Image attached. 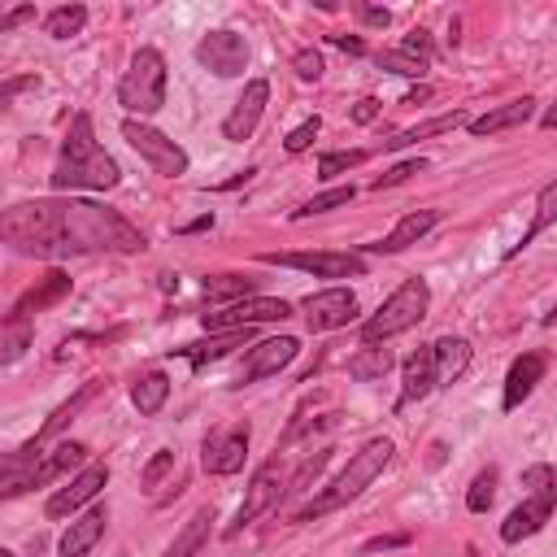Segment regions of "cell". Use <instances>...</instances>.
Instances as JSON below:
<instances>
[{
	"label": "cell",
	"instance_id": "obj_1",
	"mask_svg": "<svg viewBox=\"0 0 557 557\" xmlns=\"http://www.w3.org/2000/svg\"><path fill=\"white\" fill-rule=\"evenodd\" d=\"M4 239L30 257H78V252H139L144 235L96 200H26L4 209Z\"/></svg>",
	"mask_w": 557,
	"mask_h": 557
},
{
	"label": "cell",
	"instance_id": "obj_2",
	"mask_svg": "<svg viewBox=\"0 0 557 557\" xmlns=\"http://www.w3.org/2000/svg\"><path fill=\"white\" fill-rule=\"evenodd\" d=\"M117 161L96 144V131H91V113H74L70 122V135L61 144V157L52 165V187L57 191H74V187H87V191H109L117 187Z\"/></svg>",
	"mask_w": 557,
	"mask_h": 557
},
{
	"label": "cell",
	"instance_id": "obj_3",
	"mask_svg": "<svg viewBox=\"0 0 557 557\" xmlns=\"http://www.w3.org/2000/svg\"><path fill=\"white\" fill-rule=\"evenodd\" d=\"M392 461V440L387 435H379V440H370V444H361V453H352L348 457V466H344V474L318 496V500H309L300 513H296V522H309V518H322V513H331V509H339V505H348L352 496H361V487L366 483H374L379 474H383V466Z\"/></svg>",
	"mask_w": 557,
	"mask_h": 557
},
{
	"label": "cell",
	"instance_id": "obj_4",
	"mask_svg": "<svg viewBox=\"0 0 557 557\" xmlns=\"http://www.w3.org/2000/svg\"><path fill=\"white\" fill-rule=\"evenodd\" d=\"M522 487H527V500L500 522V540L505 544H518V540H527V535H535L548 518H553V509H557V466H527L522 470Z\"/></svg>",
	"mask_w": 557,
	"mask_h": 557
},
{
	"label": "cell",
	"instance_id": "obj_5",
	"mask_svg": "<svg viewBox=\"0 0 557 557\" xmlns=\"http://www.w3.org/2000/svg\"><path fill=\"white\" fill-rule=\"evenodd\" d=\"M426 305H431V287L422 278H405L361 326V344H387L392 335L418 326L426 318Z\"/></svg>",
	"mask_w": 557,
	"mask_h": 557
},
{
	"label": "cell",
	"instance_id": "obj_6",
	"mask_svg": "<svg viewBox=\"0 0 557 557\" xmlns=\"http://www.w3.org/2000/svg\"><path fill=\"white\" fill-rule=\"evenodd\" d=\"M117 104L126 113H139V117H148L165 104V57L157 48H139L131 57V65L117 83Z\"/></svg>",
	"mask_w": 557,
	"mask_h": 557
},
{
	"label": "cell",
	"instance_id": "obj_7",
	"mask_svg": "<svg viewBox=\"0 0 557 557\" xmlns=\"http://www.w3.org/2000/svg\"><path fill=\"white\" fill-rule=\"evenodd\" d=\"M122 139L152 165V174H161V178H178V174H187V152H183L170 135L152 131L148 122L126 117V122H122Z\"/></svg>",
	"mask_w": 557,
	"mask_h": 557
},
{
	"label": "cell",
	"instance_id": "obj_8",
	"mask_svg": "<svg viewBox=\"0 0 557 557\" xmlns=\"http://www.w3.org/2000/svg\"><path fill=\"white\" fill-rule=\"evenodd\" d=\"M87 461V444H78V440H65V444H57L52 453H39L35 461H26V474H17V470H9L4 479V496H17V492H26V487H44V483H52V479H61L65 470H74V466H83Z\"/></svg>",
	"mask_w": 557,
	"mask_h": 557
},
{
	"label": "cell",
	"instance_id": "obj_9",
	"mask_svg": "<svg viewBox=\"0 0 557 557\" xmlns=\"http://www.w3.org/2000/svg\"><path fill=\"white\" fill-rule=\"evenodd\" d=\"M283 318H292V305H287V300H274V296H252V300L226 305V309H218V313H200V326H205V331H244V326L283 322Z\"/></svg>",
	"mask_w": 557,
	"mask_h": 557
},
{
	"label": "cell",
	"instance_id": "obj_10",
	"mask_svg": "<svg viewBox=\"0 0 557 557\" xmlns=\"http://www.w3.org/2000/svg\"><path fill=\"white\" fill-rule=\"evenodd\" d=\"M283 466H278V453L270 457V461H261L257 470H252V479H248V496H244V505H239V513H235V522H231V535L235 531H244L248 522H257L261 513H270L278 500H283Z\"/></svg>",
	"mask_w": 557,
	"mask_h": 557
},
{
	"label": "cell",
	"instance_id": "obj_11",
	"mask_svg": "<svg viewBox=\"0 0 557 557\" xmlns=\"http://www.w3.org/2000/svg\"><path fill=\"white\" fill-rule=\"evenodd\" d=\"M248 435H252V426H248V422H235V426L209 431V435H205V444H200V466H205V474H235V470H244Z\"/></svg>",
	"mask_w": 557,
	"mask_h": 557
},
{
	"label": "cell",
	"instance_id": "obj_12",
	"mask_svg": "<svg viewBox=\"0 0 557 557\" xmlns=\"http://www.w3.org/2000/svg\"><path fill=\"white\" fill-rule=\"evenodd\" d=\"M265 265H292L318 278H357L366 274V261L357 252H261Z\"/></svg>",
	"mask_w": 557,
	"mask_h": 557
},
{
	"label": "cell",
	"instance_id": "obj_13",
	"mask_svg": "<svg viewBox=\"0 0 557 557\" xmlns=\"http://www.w3.org/2000/svg\"><path fill=\"white\" fill-rule=\"evenodd\" d=\"M196 61L205 70H213L218 78H235L244 74L248 65V39L235 35V30H209L200 44H196Z\"/></svg>",
	"mask_w": 557,
	"mask_h": 557
},
{
	"label": "cell",
	"instance_id": "obj_14",
	"mask_svg": "<svg viewBox=\"0 0 557 557\" xmlns=\"http://www.w3.org/2000/svg\"><path fill=\"white\" fill-rule=\"evenodd\" d=\"M300 309H305L309 331H339L357 318V296L348 287H322V292H309Z\"/></svg>",
	"mask_w": 557,
	"mask_h": 557
},
{
	"label": "cell",
	"instance_id": "obj_15",
	"mask_svg": "<svg viewBox=\"0 0 557 557\" xmlns=\"http://www.w3.org/2000/svg\"><path fill=\"white\" fill-rule=\"evenodd\" d=\"M296 352H300V344H296L292 335H274V339L252 344V348H248V361H244V370H239V387H244V383H257V379L278 374L283 366H292V357H296Z\"/></svg>",
	"mask_w": 557,
	"mask_h": 557
},
{
	"label": "cell",
	"instance_id": "obj_16",
	"mask_svg": "<svg viewBox=\"0 0 557 557\" xmlns=\"http://www.w3.org/2000/svg\"><path fill=\"white\" fill-rule=\"evenodd\" d=\"M104 483H109V470H104L100 461H96V466H83V470H78V474H74L65 487H57V492L48 496L44 513H48V518H65V513H74L78 505H87V500H91V496H96Z\"/></svg>",
	"mask_w": 557,
	"mask_h": 557
},
{
	"label": "cell",
	"instance_id": "obj_17",
	"mask_svg": "<svg viewBox=\"0 0 557 557\" xmlns=\"http://www.w3.org/2000/svg\"><path fill=\"white\" fill-rule=\"evenodd\" d=\"M265 100H270V83H265V78H252V83L244 87V96L235 100V109L226 113L222 135H226V139H248V135L257 131L261 113H265Z\"/></svg>",
	"mask_w": 557,
	"mask_h": 557
},
{
	"label": "cell",
	"instance_id": "obj_18",
	"mask_svg": "<svg viewBox=\"0 0 557 557\" xmlns=\"http://www.w3.org/2000/svg\"><path fill=\"white\" fill-rule=\"evenodd\" d=\"M104 522H109V509L104 505H91L83 518H74L70 527H65V535H61V557H87L96 544H100V535H104Z\"/></svg>",
	"mask_w": 557,
	"mask_h": 557
},
{
	"label": "cell",
	"instance_id": "obj_19",
	"mask_svg": "<svg viewBox=\"0 0 557 557\" xmlns=\"http://www.w3.org/2000/svg\"><path fill=\"white\" fill-rule=\"evenodd\" d=\"M61 296H70V274H61V270H48L30 292H22L17 296V305L9 309V318H22V322H30L35 313H44L48 305H57Z\"/></svg>",
	"mask_w": 557,
	"mask_h": 557
},
{
	"label": "cell",
	"instance_id": "obj_20",
	"mask_svg": "<svg viewBox=\"0 0 557 557\" xmlns=\"http://www.w3.org/2000/svg\"><path fill=\"white\" fill-rule=\"evenodd\" d=\"M544 352H522L513 366H509V374H505V396H500V405L505 409H518L531 392H535V383L544 379Z\"/></svg>",
	"mask_w": 557,
	"mask_h": 557
},
{
	"label": "cell",
	"instance_id": "obj_21",
	"mask_svg": "<svg viewBox=\"0 0 557 557\" xmlns=\"http://www.w3.org/2000/svg\"><path fill=\"white\" fill-rule=\"evenodd\" d=\"M435 222H440V209H413V213H405L379 244H370V252H405V248L418 244Z\"/></svg>",
	"mask_w": 557,
	"mask_h": 557
},
{
	"label": "cell",
	"instance_id": "obj_22",
	"mask_svg": "<svg viewBox=\"0 0 557 557\" xmlns=\"http://www.w3.org/2000/svg\"><path fill=\"white\" fill-rule=\"evenodd\" d=\"M431 352H435V387H453L470 366V344L461 335H440Z\"/></svg>",
	"mask_w": 557,
	"mask_h": 557
},
{
	"label": "cell",
	"instance_id": "obj_23",
	"mask_svg": "<svg viewBox=\"0 0 557 557\" xmlns=\"http://www.w3.org/2000/svg\"><path fill=\"white\" fill-rule=\"evenodd\" d=\"M535 113V100L531 96H522V100H509V104H496V109H487V113H479V117H470V135H496V131H509V126H522L527 117Z\"/></svg>",
	"mask_w": 557,
	"mask_h": 557
},
{
	"label": "cell",
	"instance_id": "obj_24",
	"mask_svg": "<svg viewBox=\"0 0 557 557\" xmlns=\"http://www.w3.org/2000/svg\"><path fill=\"white\" fill-rule=\"evenodd\" d=\"M431 387H435V352H431V344H426V348L409 352V361H405V379H400V405L422 400Z\"/></svg>",
	"mask_w": 557,
	"mask_h": 557
},
{
	"label": "cell",
	"instance_id": "obj_25",
	"mask_svg": "<svg viewBox=\"0 0 557 557\" xmlns=\"http://www.w3.org/2000/svg\"><path fill=\"white\" fill-rule=\"evenodd\" d=\"M252 339V326H244V331H222V335H213V339H205V344H183V348H170V352H178L183 361H191L196 370L205 366V361H218V357H226L231 348H244Z\"/></svg>",
	"mask_w": 557,
	"mask_h": 557
},
{
	"label": "cell",
	"instance_id": "obj_26",
	"mask_svg": "<svg viewBox=\"0 0 557 557\" xmlns=\"http://www.w3.org/2000/svg\"><path fill=\"white\" fill-rule=\"evenodd\" d=\"M457 126H470V117H466L461 109L440 113V117H431V122H418V126H409V131H396L392 139H383V148L396 152V148H409V144H418V139H431V135H444V131H457Z\"/></svg>",
	"mask_w": 557,
	"mask_h": 557
},
{
	"label": "cell",
	"instance_id": "obj_27",
	"mask_svg": "<svg viewBox=\"0 0 557 557\" xmlns=\"http://www.w3.org/2000/svg\"><path fill=\"white\" fill-rule=\"evenodd\" d=\"M209 527H213V509H196L161 557H196L205 548V540H209Z\"/></svg>",
	"mask_w": 557,
	"mask_h": 557
},
{
	"label": "cell",
	"instance_id": "obj_28",
	"mask_svg": "<svg viewBox=\"0 0 557 557\" xmlns=\"http://www.w3.org/2000/svg\"><path fill=\"white\" fill-rule=\"evenodd\" d=\"M165 396H170V379H165L161 370H148V374H139V379H135V387H131V400H135V409H139L144 418L161 413Z\"/></svg>",
	"mask_w": 557,
	"mask_h": 557
},
{
	"label": "cell",
	"instance_id": "obj_29",
	"mask_svg": "<svg viewBox=\"0 0 557 557\" xmlns=\"http://www.w3.org/2000/svg\"><path fill=\"white\" fill-rule=\"evenodd\" d=\"M200 292H205V300H231V305H239V300H252L257 283L244 278V274H209Z\"/></svg>",
	"mask_w": 557,
	"mask_h": 557
},
{
	"label": "cell",
	"instance_id": "obj_30",
	"mask_svg": "<svg viewBox=\"0 0 557 557\" xmlns=\"http://www.w3.org/2000/svg\"><path fill=\"white\" fill-rule=\"evenodd\" d=\"M553 222H557V183H548V187L540 191V200H535V218H531V226L522 231V239H518V244H513V248H509L505 257H513V252H522V248H527V244H531V239H535V235H540L544 226H553Z\"/></svg>",
	"mask_w": 557,
	"mask_h": 557
},
{
	"label": "cell",
	"instance_id": "obj_31",
	"mask_svg": "<svg viewBox=\"0 0 557 557\" xmlns=\"http://www.w3.org/2000/svg\"><path fill=\"white\" fill-rule=\"evenodd\" d=\"M392 370V352L387 348H379V344H366L352 361H348V374L357 379V383H370V379H383Z\"/></svg>",
	"mask_w": 557,
	"mask_h": 557
},
{
	"label": "cell",
	"instance_id": "obj_32",
	"mask_svg": "<svg viewBox=\"0 0 557 557\" xmlns=\"http://www.w3.org/2000/svg\"><path fill=\"white\" fill-rule=\"evenodd\" d=\"M87 26V9L83 4H61V9H52L48 17H44V30L52 35V39H70V35H78Z\"/></svg>",
	"mask_w": 557,
	"mask_h": 557
},
{
	"label": "cell",
	"instance_id": "obj_33",
	"mask_svg": "<svg viewBox=\"0 0 557 557\" xmlns=\"http://www.w3.org/2000/svg\"><path fill=\"white\" fill-rule=\"evenodd\" d=\"M496 479H500L496 466H487V470L474 474V483H470V492H466V509H470V513H483V509L496 500Z\"/></svg>",
	"mask_w": 557,
	"mask_h": 557
},
{
	"label": "cell",
	"instance_id": "obj_34",
	"mask_svg": "<svg viewBox=\"0 0 557 557\" xmlns=\"http://www.w3.org/2000/svg\"><path fill=\"white\" fill-rule=\"evenodd\" d=\"M352 196H357V191H352V183H348V187H331V191H318V196H313V200H305V205H300L292 218H313V213L339 209V205H348Z\"/></svg>",
	"mask_w": 557,
	"mask_h": 557
},
{
	"label": "cell",
	"instance_id": "obj_35",
	"mask_svg": "<svg viewBox=\"0 0 557 557\" xmlns=\"http://www.w3.org/2000/svg\"><path fill=\"white\" fill-rule=\"evenodd\" d=\"M30 335H35V326L30 322H22V318H4V361H17L22 352H26V344H30Z\"/></svg>",
	"mask_w": 557,
	"mask_h": 557
},
{
	"label": "cell",
	"instance_id": "obj_36",
	"mask_svg": "<svg viewBox=\"0 0 557 557\" xmlns=\"http://www.w3.org/2000/svg\"><path fill=\"white\" fill-rule=\"evenodd\" d=\"M366 157H370L366 148H348V152H326V157L318 161V174H322V178H335V174H344V170H357V165H361Z\"/></svg>",
	"mask_w": 557,
	"mask_h": 557
},
{
	"label": "cell",
	"instance_id": "obj_37",
	"mask_svg": "<svg viewBox=\"0 0 557 557\" xmlns=\"http://www.w3.org/2000/svg\"><path fill=\"white\" fill-rule=\"evenodd\" d=\"M379 65L392 70V74H405V78H422V74H426V61H418V57H409V52H400V48L379 52Z\"/></svg>",
	"mask_w": 557,
	"mask_h": 557
},
{
	"label": "cell",
	"instance_id": "obj_38",
	"mask_svg": "<svg viewBox=\"0 0 557 557\" xmlns=\"http://www.w3.org/2000/svg\"><path fill=\"white\" fill-rule=\"evenodd\" d=\"M165 474H174V453H170V448H161V453L144 466V474H139V479H144V487H148V492H157Z\"/></svg>",
	"mask_w": 557,
	"mask_h": 557
},
{
	"label": "cell",
	"instance_id": "obj_39",
	"mask_svg": "<svg viewBox=\"0 0 557 557\" xmlns=\"http://www.w3.org/2000/svg\"><path fill=\"white\" fill-rule=\"evenodd\" d=\"M418 170H426V161H422V157H409V161L392 165L387 174H379L370 187H374V191H383V187H396V183H405V178H409V174H418Z\"/></svg>",
	"mask_w": 557,
	"mask_h": 557
},
{
	"label": "cell",
	"instance_id": "obj_40",
	"mask_svg": "<svg viewBox=\"0 0 557 557\" xmlns=\"http://www.w3.org/2000/svg\"><path fill=\"white\" fill-rule=\"evenodd\" d=\"M318 131H322V117L313 113L309 122H300V126H296V131H292V135L283 139V148H287V152H305V148H309V144L318 139Z\"/></svg>",
	"mask_w": 557,
	"mask_h": 557
},
{
	"label": "cell",
	"instance_id": "obj_41",
	"mask_svg": "<svg viewBox=\"0 0 557 557\" xmlns=\"http://www.w3.org/2000/svg\"><path fill=\"white\" fill-rule=\"evenodd\" d=\"M400 52H409V57H418V61H431V35H426L422 26H413V30L400 39Z\"/></svg>",
	"mask_w": 557,
	"mask_h": 557
},
{
	"label": "cell",
	"instance_id": "obj_42",
	"mask_svg": "<svg viewBox=\"0 0 557 557\" xmlns=\"http://www.w3.org/2000/svg\"><path fill=\"white\" fill-rule=\"evenodd\" d=\"M292 65H296V74H300L305 83H318V78H322V70H326V65H322V57H318L313 48L296 52V61H292Z\"/></svg>",
	"mask_w": 557,
	"mask_h": 557
},
{
	"label": "cell",
	"instance_id": "obj_43",
	"mask_svg": "<svg viewBox=\"0 0 557 557\" xmlns=\"http://www.w3.org/2000/svg\"><path fill=\"white\" fill-rule=\"evenodd\" d=\"M405 544H409L405 531H396V535H374V540L361 544V557H370V553H387V548H405Z\"/></svg>",
	"mask_w": 557,
	"mask_h": 557
},
{
	"label": "cell",
	"instance_id": "obj_44",
	"mask_svg": "<svg viewBox=\"0 0 557 557\" xmlns=\"http://www.w3.org/2000/svg\"><path fill=\"white\" fill-rule=\"evenodd\" d=\"M374 117H379V100H374V96H361V100L352 104V122L366 126V122H374Z\"/></svg>",
	"mask_w": 557,
	"mask_h": 557
},
{
	"label": "cell",
	"instance_id": "obj_45",
	"mask_svg": "<svg viewBox=\"0 0 557 557\" xmlns=\"http://www.w3.org/2000/svg\"><path fill=\"white\" fill-rule=\"evenodd\" d=\"M35 17V9L30 4H22V9H13V13H4L0 17V30H13V26H22V22H30Z\"/></svg>",
	"mask_w": 557,
	"mask_h": 557
},
{
	"label": "cell",
	"instance_id": "obj_46",
	"mask_svg": "<svg viewBox=\"0 0 557 557\" xmlns=\"http://www.w3.org/2000/svg\"><path fill=\"white\" fill-rule=\"evenodd\" d=\"M357 13H361V22H366V26H387V22H392V13H387V9H370V4H357Z\"/></svg>",
	"mask_w": 557,
	"mask_h": 557
},
{
	"label": "cell",
	"instance_id": "obj_47",
	"mask_svg": "<svg viewBox=\"0 0 557 557\" xmlns=\"http://www.w3.org/2000/svg\"><path fill=\"white\" fill-rule=\"evenodd\" d=\"M331 39H335L344 52H352V57H361V52H366V44H361L357 35H331Z\"/></svg>",
	"mask_w": 557,
	"mask_h": 557
},
{
	"label": "cell",
	"instance_id": "obj_48",
	"mask_svg": "<svg viewBox=\"0 0 557 557\" xmlns=\"http://www.w3.org/2000/svg\"><path fill=\"white\" fill-rule=\"evenodd\" d=\"M22 87H35V78H13V83H4V91H0V100L9 104V100H13L17 91H22Z\"/></svg>",
	"mask_w": 557,
	"mask_h": 557
},
{
	"label": "cell",
	"instance_id": "obj_49",
	"mask_svg": "<svg viewBox=\"0 0 557 557\" xmlns=\"http://www.w3.org/2000/svg\"><path fill=\"white\" fill-rule=\"evenodd\" d=\"M209 226H213V213H205V218H196V222H187L183 231H187V235H196V231H209Z\"/></svg>",
	"mask_w": 557,
	"mask_h": 557
},
{
	"label": "cell",
	"instance_id": "obj_50",
	"mask_svg": "<svg viewBox=\"0 0 557 557\" xmlns=\"http://www.w3.org/2000/svg\"><path fill=\"white\" fill-rule=\"evenodd\" d=\"M540 126H544V131H557V104H548V109L540 113Z\"/></svg>",
	"mask_w": 557,
	"mask_h": 557
},
{
	"label": "cell",
	"instance_id": "obj_51",
	"mask_svg": "<svg viewBox=\"0 0 557 557\" xmlns=\"http://www.w3.org/2000/svg\"><path fill=\"white\" fill-rule=\"evenodd\" d=\"M422 100H431V87H418V91L405 96V104H422Z\"/></svg>",
	"mask_w": 557,
	"mask_h": 557
},
{
	"label": "cell",
	"instance_id": "obj_52",
	"mask_svg": "<svg viewBox=\"0 0 557 557\" xmlns=\"http://www.w3.org/2000/svg\"><path fill=\"white\" fill-rule=\"evenodd\" d=\"M466 557H483V553H479V548H474V544H466Z\"/></svg>",
	"mask_w": 557,
	"mask_h": 557
},
{
	"label": "cell",
	"instance_id": "obj_53",
	"mask_svg": "<svg viewBox=\"0 0 557 557\" xmlns=\"http://www.w3.org/2000/svg\"><path fill=\"white\" fill-rule=\"evenodd\" d=\"M544 322H557V305H553V313H548V318H544Z\"/></svg>",
	"mask_w": 557,
	"mask_h": 557
},
{
	"label": "cell",
	"instance_id": "obj_54",
	"mask_svg": "<svg viewBox=\"0 0 557 557\" xmlns=\"http://www.w3.org/2000/svg\"><path fill=\"white\" fill-rule=\"evenodd\" d=\"M0 557H13V553H0Z\"/></svg>",
	"mask_w": 557,
	"mask_h": 557
}]
</instances>
